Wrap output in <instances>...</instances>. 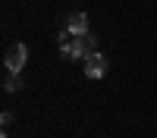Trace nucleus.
Segmentation results:
<instances>
[{"label": "nucleus", "instance_id": "f257e3e1", "mask_svg": "<svg viewBox=\"0 0 157 138\" xmlns=\"http://www.w3.org/2000/svg\"><path fill=\"white\" fill-rule=\"evenodd\" d=\"M60 50H63V57H66V60H85V57H91V54L98 50V35H94V32L72 35L69 41L60 44Z\"/></svg>", "mask_w": 157, "mask_h": 138}, {"label": "nucleus", "instance_id": "f03ea898", "mask_svg": "<svg viewBox=\"0 0 157 138\" xmlns=\"http://www.w3.org/2000/svg\"><path fill=\"white\" fill-rule=\"evenodd\" d=\"M25 60H29V47L25 44H13L6 50V57H3V66H6V72H22Z\"/></svg>", "mask_w": 157, "mask_h": 138}, {"label": "nucleus", "instance_id": "7ed1b4c3", "mask_svg": "<svg viewBox=\"0 0 157 138\" xmlns=\"http://www.w3.org/2000/svg\"><path fill=\"white\" fill-rule=\"evenodd\" d=\"M104 72H107V57H101L98 50L91 57H85V75H88V79L98 82V79H104Z\"/></svg>", "mask_w": 157, "mask_h": 138}, {"label": "nucleus", "instance_id": "20e7f679", "mask_svg": "<svg viewBox=\"0 0 157 138\" xmlns=\"http://www.w3.org/2000/svg\"><path fill=\"white\" fill-rule=\"evenodd\" d=\"M66 28H69L72 35H82V32H88V16H85V13H72V16L66 19Z\"/></svg>", "mask_w": 157, "mask_h": 138}, {"label": "nucleus", "instance_id": "39448f33", "mask_svg": "<svg viewBox=\"0 0 157 138\" xmlns=\"http://www.w3.org/2000/svg\"><path fill=\"white\" fill-rule=\"evenodd\" d=\"M3 88H6L10 94H13V91H19V88H22V82H19V72H10V75H6V82H3Z\"/></svg>", "mask_w": 157, "mask_h": 138}, {"label": "nucleus", "instance_id": "423d86ee", "mask_svg": "<svg viewBox=\"0 0 157 138\" xmlns=\"http://www.w3.org/2000/svg\"><path fill=\"white\" fill-rule=\"evenodd\" d=\"M3 138H6V135H3Z\"/></svg>", "mask_w": 157, "mask_h": 138}]
</instances>
